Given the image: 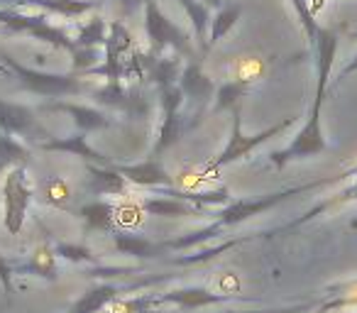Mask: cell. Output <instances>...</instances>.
<instances>
[{
  "label": "cell",
  "instance_id": "obj_1",
  "mask_svg": "<svg viewBox=\"0 0 357 313\" xmlns=\"http://www.w3.org/2000/svg\"><path fill=\"white\" fill-rule=\"evenodd\" d=\"M8 194V228L17 230L22 223V215H25V206L30 201V191L25 186V176L22 171H13L10 179L6 184Z\"/></svg>",
  "mask_w": 357,
  "mask_h": 313
},
{
  "label": "cell",
  "instance_id": "obj_2",
  "mask_svg": "<svg viewBox=\"0 0 357 313\" xmlns=\"http://www.w3.org/2000/svg\"><path fill=\"white\" fill-rule=\"evenodd\" d=\"M291 123H294V118H287V120H284V123L274 125L272 130H267V132L257 135V137H245V135H240V120H238V115H235V137H233V142H230V147L225 149L223 160H220L218 165H225V162L240 160V157H245V154H248L252 147H257V144H262L264 139L272 137V135L282 132V130H284V128H289V125H291Z\"/></svg>",
  "mask_w": 357,
  "mask_h": 313
},
{
  "label": "cell",
  "instance_id": "obj_3",
  "mask_svg": "<svg viewBox=\"0 0 357 313\" xmlns=\"http://www.w3.org/2000/svg\"><path fill=\"white\" fill-rule=\"evenodd\" d=\"M220 289H223V291H235V289H238V279H235L233 274H228V277L220 282Z\"/></svg>",
  "mask_w": 357,
  "mask_h": 313
},
{
  "label": "cell",
  "instance_id": "obj_4",
  "mask_svg": "<svg viewBox=\"0 0 357 313\" xmlns=\"http://www.w3.org/2000/svg\"><path fill=\"white\" fill-rule=\"evenodd\" d=\"M352 71H357V56H355V61H350V64L342 69V76H347V74H352Z\"/></svg>",
  "mask_w": 357,
  "mask_h": 313
}]
</instances>
